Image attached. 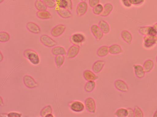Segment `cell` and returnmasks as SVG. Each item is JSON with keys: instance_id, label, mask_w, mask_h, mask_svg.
Returning <instances> with one entry per match:
<instances>
[{"instance_id": "cell-1", "label": "cell", "mask_w": 157, "mask_h": 117, "mask_svg": "<svg viewBox=\"0 0 157 117\" xmlns=\"http://www.w3.org/2000/svg\"><path fill=\"white\" fill-rule=\"evenodd\" d=\"M23 55L32 64L36 65L40 63L39 55L35 51L31 49H27L24 51Z\"/></svg>"}, {"instance_id": "cell-2", "label": "cell", "mask_w": 157, "mask_h": 117, "mask_svg": "<svg viewBox=\"0 0 157 117\" xmlns=\"http://www.w3.org/2000/svg\"><path fill=\"white\" fill-rule=\"evenodd\" d=\"M143 45L146 49H151L157 44V35H147L143 37Z\"/></svg>"}, {"instance_id": "cell-3", "label": "cell", "mask_w": 157, "mask_h": 117, "mask_svg": "<svg viewBox=\"0 0 157 117\" xmlns=\"http://www.w3.org/2000/svg\"><path fill=\"white\" fill-rule=\"evenodd\" d=\"M85 40V36L81 33H76L72 34L70 37L71 42L74 45L81 46Z\"/></svg>"}, {"instance_id": "cell-4", "label": "cell", "mask_w": 157, "mask_h": 117, "mask_svg": "<svg viewBox=\"0 0 157 117\" xmlns=\"http://www.w3.org/2000/svg\"><path fill=\"white\" fill-rule=\"evenodd\" d=\"M70 109L75 112H80L83 111L85 105L82 102L78 101H74L70 102L69 104Z\"/></svg>"}, {"instance_id": "cell-5", "label": "cell", "mask_w": 157, "mask_h": 117, "mask_svg": "<svg viewBox=\"0 0 157 117\" xmlns=\"http://www.w3.org/2000/svg\"><path fill=\"white\" fill-rule=\"evenodd\" d=\"M41 42L45 46L48 47H52L57 44L55 41L46 34L42 35L40 38Z\"/></svg>"}, {"instance_id": "cell-6", "label": "cell", "mask_w": 157, "mask_h": 117, "mask_svg": "<svg viewBox=\"0 0 157 117\" xmlns=\"http://www.w3.org/2000/svg\"><path fill=\"white\" fill-rule=\"evenodd\" d=\"M85 106L87 111L91 113H94L96 105L94 100L91 97H88L85 101Z\"/></svg>"}, {"instance_id": "cell-7", "label": "cell", "mask_w": 157, "mask_h": 117, "mask_svg": "<svg viewBox=\"0 0 157 117\" xmlns=\"http://www.w3.org/2000/svg\"><path fill=\"white\" fill-rule=\"evenodd\" d=\"M138 31L141 35L145 36L147 35H157V32L152 26H144L139 27Z\"/></svg>"}, {"instance_id": "cell-8", "label": "cell", "mask_w": 157, "mask_h": 117, "mask_svg": "<svg viewBox=\"0 0 157 117\" xmlns=\"http://www.w3.org/2000/svg\"><path fill=\"white\" fill-rule=\"evenodd\" d=\"M23 81L25 86L29 88H34L38 85L34 79L30 75H25L23 77Z\"/></svg>"}, {"instance_id": "cell-9", "label": "cell", "mask_w": 157, "mask_h": 117, "mask_svg": "<svg viewBox=\"0 0 157 117\" xmlns=\"http://www.w3.org/2000/svg\"><path fill=\"white\" fill-rule=\"evenodd\" d=\"M88 6L85 1H81L77 5L76 12L78 16H81L84 15L88 9Z\"/></svg>"}, {"instance_id": "cell-10", "label": "cell", "mask_w": 157, "mask_h": 117, "mask_svg": "<svg viewBox=\"0 0 157 117\" xmlns=\"http://www.w3.org/2000/svg\"><path fill=\"white\" fill-rule=\"evenodd\" d=\"M66 28L64 24L58 25L52 29L51 32V34L55 37H59L64 32Z\"/></svg>"}, {"instance_id": "cell-11", "label": "cell", "mask_w": 157, "mask_h": 117, "mask_svg": "<svg viewBox=\"0 0 157 117\" xmlns=\"http://www.w3.org/2000/svg\"><path fill=\"white\" fill-rule=\"evenodd\" d=\"M90 30L93 35L97 41L100 40L102 38L104 34L98 25L96 24L92 25Z\"/></svg>"}, {"instance_id": "cell-12", "label": "cell", "mask_w": 157, "mask_h": 117, "mask_svg": "<svg viewBox=\"0 0 157 117\" xmlns=\"http://www.w3.org/2000/svg\"><path fill=\"white\" fill-rule=\"evenodd\" d=\"M80 50V46L75 45L71 46L68 49L67 53V57L72 58L75 57L78 54Z\"/></svg>"}, {"instance_id": "cell-13", "label": "cell", "mask_w": 157, "mask_h": 117, "mask_svg": "<svg viewBox=\"0 0 157 117\" xmlns=\"http://www.w3.org/2000/svg\"><path fill=\"white\" fill-rule=\"evenodd\" d=\"M56 5L59 8H66L69 10H72L73 5L71 0H55Z\"/></svg>"}, {"instance_id": "cell-14", "label": "cell", "mask_w": 157, "mask_h": 117, "mask_svg": "<svg viewBox=\"0 0 157 117\" xmlns=\"http://www.w3.org/2000/svg\"><path fill=\"white\" fill-rule=\"evenodd\" d=\"M114 86L118 90L122 92H126L128 90L127 84L123 80H117L114 83Z\"/></svg>"}, {"instance_id": "cell-15", "label": "cell", "mask_w": 157, "mask_h": 117, "mask_svg": "<svg viewBox=\"0 0 157 117\" xmlns=\"http://www.w3.org/2000/svg\"><path fill=\"white\" fill-rule=\"evenodd\" d=\"M83 76L84 79L87 81L93 80L94 81L98 78L94 73L89 70H86L84 71Z\"/></svg>"}, {"instance_id": "cell-16", "label": "cell", "mask_w": 157, "mask_h": 117, "mask_svg": "<svg viewBox=\"0 0 157 117\" xmlns=\"http://www.w3.org/2000/svg\"><path fill=\"white\" fill-rule=\"evenodd\" d=\"M105 62L104 61L98 60L96 61L92 66V70L95 73H99L103 68Z\"/></svg>"}, {"instance_id": "cell-17", "label": "cell", "mask_w": 157, "mask_h": 117, "mask_svg": "<svg viewBox=\"0 0 157 117\" xmlns=\"http://www.w3.org/2000/svg\"><path fill=\"white\" fill-rule=\"evenodd\" d=\"M56 11L59 15L63 18H70L72 15L70 11L66 8L58 7Z\"/></svg>"}, {"instance_id": "cell-18", "label": "cell", "mask_w": 157, "mask_h": 117, "mask_svg": "<svg viewBox=\"0 0 157 117\" xmlns=\"http://www.w3.org/2000/svg\"><path fill=\"white\" fill-rule=\"evenodd\" d=\"M121 36L123 40L128 44H130L132 40V36L131 33L126 30L122 31Z\"/></svg>"}, {"instance_id": "cell-19", "label": "cell", "mask_w": 157, "mask_h": 117, "mask_svg": "<svg viewBox=\"0 0 157 117\" xmlns=\"http://www.w3.org/2000/svg\"><path fill=\"white\" fill-rule=\"evenodd\" d=\"M135 73L136 76L139 78H143L145 75V72L143 66L139 65H133Z\"/></svg>"}, {"instance_id": "cell-20", "label": "cell", "mask_w": 157, "mask_h": 117, "mask_svg": "<svg viewBox=\"0 0 157 117\" xmlns=\"http://www.w3.org/2000/svg\"><path fill=\"white\" fill-rule=\"evenodd\" d=\"M26 27L29 31L34 34H38L40 32L39 26L33 22L28 23L26 24Z\"/></svg>"}, {"instance_id": "cell-21", "label": "cell", "mask_w": 157, "mask_h": 117, "mask_svg": "<svg viewBox=\"0 0 157 117\" xmlns=\"http://www.w3.org/2000/svg\"><path fill=\"white\" fill-rule=\"evenodd\" d=\"M123 50L119 44H114L109 47V53L111 54L116 55L122 52Z\"/></svg>"}, {"instance_id": "cell-22", "label": "cell", "mask_w": 157, "mask_h": 117, "mask_svg": "<svg viewBox=\"0 0 157 117\" xmlns=\"http://www.w3.org/2000/svg\"><path fill=\"white\" fill-rule=\"evenodd\" d=\"M98 26L103 34H107L109 32L110 30V27L106 21L103 20H100Z\"/></svg>"}, {"instance_id": "cell-23", "label": "cell", "mask_w": 157, "mask_h": 117, "mask_svg": "<svg viewBox=\"0 0 157 117\" xmlns=\"http://www.w3.org/2000/svg\"><path fill=\"white\" fill-rule=\"evenodd\" d=\"M113 9L112 5L110 3H107L103 6V9L101 16L103 17L108 16L112 12Z\"/></svg>"}, {"instance_id": "cell-24", "label": "cell", "mask_w": 157, "mask_h": 117, "mask_svg": "<svg viewBox=\"0 0 157 117\" xmlns=\"http://www.w3.org/2000/svg\"><path fill=\"white\" fill-rule=\"evenodd\" d=\"M52 54L55 55H65L67 54L65 48L60 46H57L54 47L52 50Z\"/></svg>"}, {"instance_id": "cell-25", "label": "cell", "mask_w": 157, "mask_h": 117, "mask_svg": "<svg viewBox=\"0 0 157 117\" xmlns=\"http://www.w3.org/2000/svg\"><path fill=\"white\" fill-rule=\"evenodd\" d=\"M109 53V47L106 45L101 46L97 51V55L100 57H103L107 55Z\"/></svg>"}, {"instance_id": "cell-26", "label": "cell", "mask_w": 157, "mask_h": 117, "mask_svg": "<svg viewBox=\"0 0 157 117\" xmlns=\"http://www.w3.org/2000/svg\"><path fill=\"white\" fill-rule=\"evenodd\" d=\"M154 66L153 61L151 59H147L144 63L143 67L145 73L150 72Z\"/></svg>"}, {"instance_id": "cell-27", "label": "cell", "mask_w": 157, "mask_h": 117, "mask_svg": "<svg viewBox=\"0 0 157 117\" xmlns=\"http://www.w3.org/2000/svg\"><path fill=\"white\" fill-rule=\"evenodd\" d=\"M37 17L42 19H47L51 18L52 15L50 12L46 10L38 11L36 12Z\"/></svg>"}, {"instance_id": "cell-28", "label": "cell", "mask_w": 157, "mask_h": 117, "mask_svg": "<svg viewBox=\"0 0 157 117\" xmlns=\"http://www.w3.org/2000/svg\"><path fill=\"white\" fill-rule=\"evenodd\" d=\"M95 86L96 83L94 81H88L85 85L84 90L86 92H90L94 90Z\"/></svg>"}, {"instance_id": "cell-29", "label": "cell", "mask_w": 157, "mask_h": 117, "mask_svg": "<svg viewBox=\"0 0 157 117\" xmlns=\"http://www.w3.org/2000/svg\"><path fill=\"white\" fill-rule=\"evenodd\" d=\"M114 114L118 117H127L128 112L127 109L121 108L117 109L114 113Z\"/></svg>"}, {"instance_id": "cell-30", "label": "cell", "mask_w": 157, "mask_h": 117, "mask_svg": "<svg viewBox=\"0 0 157 117\" xmlns=\"http://www.w3.org/2000/svg\"><path fill=\"white\" fill-rule=\"evenodd\" d=\"M52 109L50 105H48L43 108L40 112V115L42 117H46L48 115L52 114Z\"/></svg>"}, {"instance_id": "cell-31", "label": "cell", "mask_w": 157, "mask_h": 117, "mask_svg": "<svg viewBox=\"0 0 157 117\" xmlns=\"http://www.w3.org/2000/svg\"><path fill=\"white\" fill-rule=\"evenodd\" d=\"M65 56L63 55H56L55 57V63L58 68L60 67L63 64L65 60Z\"/></svg>"}, {"instance_id": "cell-32", "label": "cell", "mask_w": 157, "mask_h": 117, "mask_svg": "<svg viewBox=\"0 0 157 117\" xmlns=\"http://www.w3.org/2000/svg\"><path fill=\"white\" fill-rule=\"evenodd\" d=\"M36 9L38 11L46 10L47 7L42 1L36 0L35 4Z\"/></svg>"}, {"instance_id": "cell-33", "label": "cell", "mask_w": 157, "mask_h": 117, "mask_svg": "<svg viewBox=\"0 0 157 117\" xmlns=\"http://www.w3.org/2000/svg\"><path fill=\"white\" fill-rule=\"evenodd\" d=\"M103 9V6L101 4L99 3L95 5L92 9L93 13L96 15H101Z\"/></svg>"}, {"instance_id": "cell-34", "label": "cell", "mask_w": 157, "mask_h": 117, "mask_svg": "<svg viewBox=\"0 0 157 117\" xmlns=\"http://www.w3.org/2000/svg\"><path fill=\"white\" fill-rule=\"evenodd\" d=\"M10 39V35L4 31L0 32V41L4 42L8 41Z\"/></svg>"}, {"instance_id": "cell-35", "label": "cell", "mask_w": 157, "mask_h": 117, "mask_svg": "<svg viewBox=\"0 0 157 117\" xmlns=\"http://www.w3.org/2000/svg\"><path fill=\"white\" fill-rule=\"evenodd\" d=\"M42 1L47 7L49 8H54L56 5L55 0H42Z\"/></svg>"}, {"instance_id": "cell-36", "label": "cell", "mask_w": 157, "mask_h": 117, "mask_svg": "<svg viewBox=\"0 0 157 117\" xmlns=\"http://www.w3.org/2000/svg\"><path fill=\"white\" fill-rule=\"evenodd\" d=\"M134 117H142L144 113L141 109L137 106H136L134 109Z\"/></svg>"}, {"instance_id": "cell-37", "label": "cell", "mask_w": 157, "mask_h": 117, "mask_svg": "<svg viewBox=\"0 0 157 117\" xmlns=\"http://www.w3.org/2000/svg\"><path fill=\"white\" fill-rule=\"evenodd\" d=\"M130 1L132 5L137 6L143 4L145 0H130Z\"/></svg>"}, {"instance_id": "cell-38", "label": "cell", "mask_w": 157, "mask_h": 117, "mask_svg": "<svg viewBox=\"0 0 157 117\" xmlns=\"http://www.w3.org/2000/svg\"><path fill=\"white\" fill-rule=\"evenodd\" d=\"M100 0H89V5L91 8H93L96 5L99 3Z\"/></svg>"}, {"instance_id": "cell-39", "label": "cell", "mask_w": 157, "mask_h": 117, "mask_svg": "<svg viewBox=\"0 0 157 117\" xmlns=\"http://www.w3.org/2000/svg\"><path fill=\"white\" fill-rule=\"evenodd\" d=\"M122 2L125 7L130 8L132 6L130 0H121Z\"/></svg>"}, {"instance_id": "cell-40", "label": "cell", "mask_w": 157, "mask_h": 117, "mask_svg": "<svg viewBox=\"0 0 157 117\" xmlns=\"http://www.w3.org/2000/svg\"><path fill=\"white\" fill-rule=\"evenodd\" d=\"M8 116L12 117H21V114L20 113L16 112H11L7 114Z\"/></svg>"}, {"instance_id": "cell-41", "label": "cell", "mask_w": 157, "mask_h": 117, "mask_svg": "<svg viewBox=\"0 0 157 117\" xmlns=\"http://www.w3.org/2000/svg\"><path fill=\"white\" fill-rule=\"evenodd\" d=\"M127 109L128 112V115L127 117H134V110L131 108H128Z\"/></svg>"}, {"instance_id": "cell-42", "label": "cell", "mask_w": 157, "mask_h": 117, "mask_svg": "<svg viewBox=\"0 0 157 117\" xmlns=\"http://www.w3.org/2000/svg\"><path fill=\"white\" fill-rule=\"evenodd\" d=\"M153 27L157 32V22L155 23L152 26Z\"/></svg>"}, {"instance_id": "cell-43", "label": "cell", "mask_w": 157, "mask_h": 117, "mask_svg": "<svg viewBox=\"0 0 157 117\" xmlns=\"http://www.w3.org/2000/svg\"><path fill=\"white\" fill-rule=\"evenodd\" d=\"M0 105L1 106H2L3 105V100L1 97H0Z\"/></svg>"}, {"instance_id": "cell-44", "label": "cell", "mask_w": 157, "mask_h": 117, "mask_svg": "<svg viewBox=\"0 0 157 117\" xmlns=\"http://www.w3.org/2000/svg\"><path fill=\"white\" fill-rule=\"evenodd\" d=\"M0 62H1L3 59V55H2V54L1 52H0Z\"/></svg>"}, {"instance_id": "cell-45", "label": "cell", "mask_w": 157, "mask_h": 117, "mask_svg": "<svg viewBox=\"0 0 157 117\" xmlns=\"http://www.w3.org/2000/svg\"><path fill=\"white\" fill-rule=\"evenodd\" d=\"M153 117H157V110L154 113Z\"/></svg>"}, {"instance_id": "cell-46", "label": "cell", "mask_w": 157, "mask_h": 117, "mask_svg": "<svg viewBox=\"0 0 157 117\" xmlns=\"http://www.w3.org/2000/svg\"><path fill=\"white\" fill-rule=\"evenodd\" d=\"M53 116H54L52 114H49L48 115H47L46 117H53Z\"/></svg>"}, {"instance_id": "cell-47", "label": "cell", "mask_w": 157, "mask_h": 117, "mask_svg": "<svg viewBox=\"0 0 157 117\" xmlns=\"http://www.w3.org/2000/svg\"><path fill=\"white\" fill-rule=\"evenodd\" d=\"M4 0H0V3H2Z\"/></svg>"}, {"instance_id": "cell-48", "label": "cell", "mask_w": 157, "mask_h": 117, "mask_svg": "<svg viewBox=\"0 0 157 117\" xmlns=\"http://www.w3.org/2000/svg\"><path fill=\"white\" fill-rule=\"evenodd\" d=\"M81 1H85L86 0H80Z\"/></svg>"}, {"instance_id": "cell-49", "label": "cell", "mask_w": 157, "mask_h": 117, "mask_svg": "<svg viewBox=\"0 0 157 117\" xmlns=\"http://www.w3.org/2000/svg\"><path fill=\"white\" fill-rule=\"evenodd\" d=\"M156 62L157 63V56L156 58Z\"/></svg>"}]
</instances>
